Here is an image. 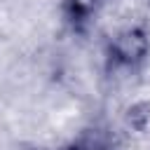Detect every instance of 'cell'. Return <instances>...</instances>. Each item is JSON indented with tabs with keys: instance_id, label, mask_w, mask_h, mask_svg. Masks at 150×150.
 <instances>
[{
	"instance_id": "1",
	"label": "cell",
	"mask_w": 150,
	"mask_h": 150,
	"mask_svg": "<svg viewBox=\"0 0 150 150\" xmlns=\"http://www.w3.org/2000/svg\"><path fill=\"white\" fill-rule=\"evenodd\" d=\"M150 56V30L145 23H129L115 30L105 45V61L112 70H136Z\"/></svg>"
},
{
	"instance_id": "3",
	"label": "cell",
	"mask_w": 150,
	"mask_h": 150,
	"mask_svg": "<svg viewBox=\"0 0 150 150\" xmlns=\"http://www.w3.org/2000/svg\"><path fill=\"white\" fill-rule=\"evenodd\" d=\"M63 150H105V143L96 136H82V138L73 141L70 145H66Z\"/></svg>"
},
{
	"instance_id": "2",
	"label": "cell",
	"mask_w": 150,
	"mask_h": 150,
	"mask_svg": "<svg viewBox=\"0 0 150 150\" xmlns=\"http://www.w3.org/2000/svg\"><path fill=\"white\" fill-rule=\"evenodd\" d=\"M108 0H63V19L75 33H84L103 12Z\"/></svg>"
}]
</instances>
